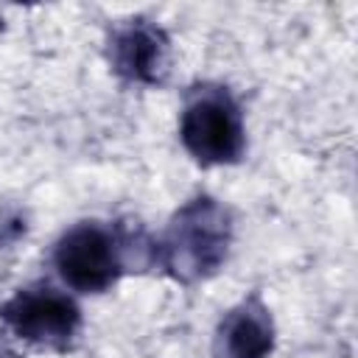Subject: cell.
Instances as JSON below:
<instances>
[{"label": "cell", "instance_id": "6da1fadb", "mask_svg": "<svg viewBox=\"0 0 358 358\" xmlns=\"http://www.w3.org/2000/svg\"><path fill=\"white\" fill-rule=\"evenodd\" d=\"M229 213L210 196L187 201L168 224L162 257L173 277L190 282L213 274L229 249Z\"/></svg>", "mask_w": 358, "mask_h": 358}, {"label": "cell", "instance_id": "8992f818", "mask_svg": "<svg viewBox=\"0 0 358 358\" xmlns=\"http://www.w3.org/2000/svg\"><path fill=\"white\" fill-rule=\"evenodd\" d=\"M271 350H274V322L257 299L241 302L221 319L215 333L218 358H266Z\"/></svg>", "mask_w": 358, "mask_h": 358}, {"label": "cell", "instance_id": "277c9868", "mask_svg": "<svg viewBox=\"0 0 358 358\" xmlns=\"http://www.w3.org/2000/svg\"><path fill=\"white\" fill-rule=\"evenodd\" d=\"M56 268L67 285L84 294H101L120 277V255L109 229L78 224L56 243Z\"/></svg>", "mask_w": 358, "mask_h": 358}, {"label": "cell", "instance_id": "3957f363", "mask_svg": "<svg viewBox=\"0 0 358 358\" xmlns=\"http://www.w3.org/2000/svg\"><path fill=\"white\" fill-rule=\"evenodd\" d=\"M0 319L25 341L45 347H67L78 330L81 313L76 302L48 285L20 288L0 305Z\"/></svg>", "mask_w": 358, "mask_h": 358}, {"label": "cell", "instance_id": "5b68a950", "mask_svg": "<svg viewBox=\"0 0 358 358\" xmlns=\"http://www.w3.org/2000/svg\"><path fill=\"white\" fill-rule=\"evenodd\" d=\"M112 64L129 81H137V84L162 81L168 70L165 34L145 20L129 22L112 36Z\"/></svg>", "mask_w": 358, "mask_h": 358}, {"label": "cell", "instance_id": "7a4b0ae2", "mask_svg": "<svg viewBox=\"0 0 358 358\" xmlns=\"http://www.w3.org/2000/svg\"><path fill=\"white\" fill-rule=\"evenodd\" d=\"M179 134L185 148L204 165L238 162L243 154L241 112L224 90H204L193 95L182 112Z\"/></svg>", "mask_w": 358, "mask_h": 358}]
</instances>
